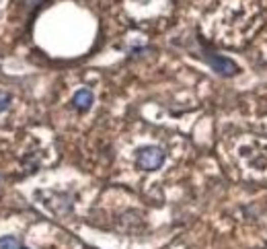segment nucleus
Here are the masks:
<instances>
[{
  "mask_svg": "<svg viewBox=\"0 0 267 249\" xmlns=\"http://www.w3.org/2000/svg\"><path fill=\"white\" fill-rule=\"evenodd\" d=\"M11 101H13V97L9 93H5V91H0V114L11 107Z\"/></svg>",
  "mask_w": 267,
  "mask_h": 249,
  "instance_id": "39448f33",
  "label": "nucleus"
},
{
  "mask_svg": "<svg viewBox=\"0 0 267 249\" xmlns=\"http://www.w3.org/2000/svg\"><path fill=\"white\" fill-rule=\"evenodd\" d=\"M136 163L144 171H154L165 163V151L163 148H158V146H144L138 151Z\"/></svg>",
  "mask_w": 267,
  "mask_h": 249,
  "instance_id": "f257e3e1",
  "label": "nucleus"
},
{
  "mask_svg": "<svg viewBox=\"0 0 267 249\" xmlns=\"http://www.w3.org/2000/svg\"><path fill=\"white\" fill-rule=\"evenodd\" d=\"M72 103H74V107H76L78 112H86V109L93 105V93H91L88 89H80V91L74 95Z\"/></svg>",
  "mask_w": 267,
  "mask_h": 249,
  "instance_id": "7ed1b4c3",
  "label": "nucleus"
},
{
  "mask_svg": "<svg viewBox=\"0 0 267 249\" xmlns=\"http://www.w3.org/2000/svg\"><path fill=\"white\" fill-rule=\"evenodd\" d=\"M23 249H25V247H23Z\"/></svg>",
  "mask_w": 267,
  "mask_h": 249,
  "instance_id": "423d86ee",
  "label": "nucleus"
},
{
  "mask_svg": "<svg viewBox=\"0 0 267 249\" xmlns=\"http://www.w3.org/2000/svg\"><path fill=\"white\" fill-rule=\"evenodd\" d=\"M0 249H23V247L17 237L7 235V237H0Z\"/></svg>",
  "mask_w": 267,
  "mask_h": 249,
  "instance_id": "20e7f679",
  "label": "nucleus"
},
{
  "mask_svg": "<svg viewBox=\"0 0 267 249\" xmlns=\"http://www.w3.org/2000/svg\"><path fill=\"white\" fill-rule=\"evenodd\" d=\"M205 60L210 62V66L216 70L218 74H222V76H234L236 72H239V66L232 62V60H228V58H222V56H216V54H212V52H207L205 54Z\"/></svg>",
  "mask_w": 267,
  "mask_h": 249,
  "instance_id": "f03ea898",
  "label": "nucleus"
}]
</instances>
